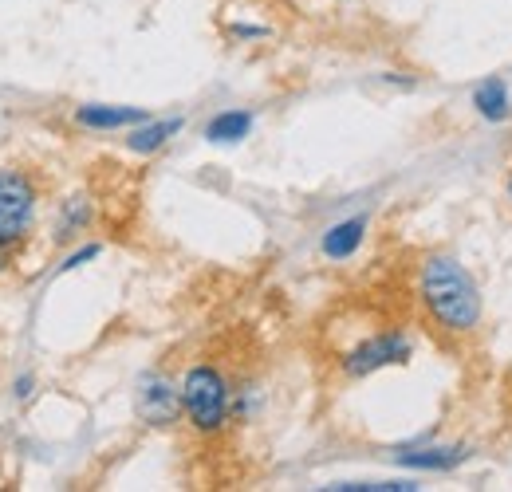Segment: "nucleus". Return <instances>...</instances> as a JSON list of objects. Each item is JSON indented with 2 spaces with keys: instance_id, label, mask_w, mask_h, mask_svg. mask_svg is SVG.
<instances>
[{
  "instance_id": "nucleus-1",
  "label": "nucleus",
  "mask_w": 512,
  "mask_h": 492,
  "mask_svg": "<svg viewBox=\"0 0 512 492\" xmlns=\"http://www.w3.org/2000/svg\"><path fill=\"white\" fill-rule=\"evenodd\" d=\"M418 300L430 323L442 335H473L485 319V296L473 280V272L449 256V252H430L418 264Z\"/></svg>"
},
{
  "instance_id": "nucleus-2",
  "label": "nucleus",
  "mask_w": 512,
  "mask_h": 492,
  "mask_svg": "<svg viewBox=\"0 0 512 492\" xmlns=\"http://www.w3.org/2000/svg\"><path fill=\"white\" fill-rule=\"evenodd\" d=\"M182 410L197 433H221L233 418V390L229 378L209 363H197L182 374Z\"/></svg>"
},
{
  "instance_id": "nucleus-3",
  "label": "nucleus",
  "mask_w": 512,
  "mask_h": 492,
  "mask_svg": "<svg viewBox=\"0 0 512 492\" xmlns=\"http://www.w3.org/2000/svg\"><path fill=\"white\" fill-rule=\"evenodd\" d=\"M36 221V185L24 170L0 166V248H16Z\"/></svg>"
},
{
  "instance_id": "nucleus-4",
  "label": "nucleus",
  "mask_w": 512,
  "mask_h": 492,
  "mask_svg": "<svg viewBox=\"0 0 512 492\" xmlns=\"http://www.w3.org/2000/svg\"><path fill=\"white\" fill-rule=\"evenodd\" d=\"M410 355H414V343H410L406 331H379V335L355 343V347L339 359V367H343L347 378H371V374H379V370H386V367L410 363Z\"/></svg>"
},
{
  "instance_id": "nucleus-5",
  "label": "nucleus",
  "mask_w": 512,
  "mask_h": 492,
  "mask_svg": "<svg viewBox=\"0 0 512 492\" xmlns=\"http://www.w3.org/2000/svg\"><path fill=\"white\" fill-rule=\"evenodd\" d=\"M134 410H138V418H142L146 426H154V430L174 426V422L186 414V410H182V382H174L170 374H158V370L142 374L138 386H134Z\"/></svg>"
},
{
  "instance_id": "nucleus-6",
  "label": "nucleus",
  "mask_w": 512,
  "mask_h": 492,
  "mask_svg": "<svg viewBox=\"0 0 512 492\" xmlns=\"http://www.w3.org/2000/svg\"><path fill=\"white\" fill-rule=\"evenodd\" d=\"M402 469L414 473H449L469 461V445H418V449H398L394 457Z\"/></svg>"
},
{
  "instance_id": "nucleus-7",
  "label": "nucleus",
  "mask_w": 512,
  "mask_h": 492,
  "mask_svg": "<svg viewBox=\"0 0 512 492\" xmlns=\"http://www.w3.org/2000/svg\"><path fill=\"white\" fill-rule=\"evenodd\" d=\"M150 115L142 107H107V103H87L75 111V123L87 130H123V126L146 123Z\"/></svg>"
},
{
  "instance_id": "nucleus-8",
  "label": "nucleus",
  "mask_w": 512,
  "mask_h": 492,
  "mask_svg": "<svg viewBox=\"0 0 512 492\" xmlns=\"http://www.w3.org/2000/svg\"><path fill=\"white\" fill-rule=\"evenodd\" d=\"M363 237H367V217H347V221H339L323 233L320 248L327 260H351L363 245Z\"/></svg>"
},
{
  "instance_id": "nucleus-9",
  "label": "nucleus",
  "mask_w": 512,
  "mask_h": 492,
  "mask_svg": "<svg viewBox=\"0 0 512 492\" xmlns=\"http://www.w3.org/2000/svg\"><path fill=\"white\" fill-rule=\"evenodd\" d=\"M473 111H477L485 123H505L512 115L509 83H505V79H485V83H477V91H473Z\"/></svg>"
},
{
  "instance_id": "nucleus-10",
  "label": "nucleus",
  "mask_w": 512,
  "mask_h": 492,
  "mask_svg": "<svg viewBox=\"0 0 512 492\" xmlns=\"http://www.w3.org/2000/svg\"><path fill=\"white\" fill-rule=\"evenodd\" d=\"M182 119H146V123H138L130 130L127 146L134 154H154V150H162L174 134H182Z\"/></svg>"
},
{
  "instance_id": "nucleus-11",
  "label": "nucleus",
  "mask_w": 512,
  "mask_h": 492,
  "mask_svg": "<svg viewBox=\"0 0 512 492\" xmlns=\"http://www.w3.org/2000/svg\"><path fill=\"white\" fill-rule=\"evenodd\" d=\"M249 130H253V115H249V111H221V115H213V119L205 123V142L229 146V142L249 138Z\"/></svg>"
},
{
  "instance_id": "nucleus-12",
  "label": "nucleus",
  "mask_w": 512,
  "mask_h": 492,
  "mask_svg": "<svg viewBox=\"0 0 512 492\" xmlns=\"http://www.w3.org/2000/svg\"><path fill=\"white\" fill-rule=\"evenodd\" d=\"M87 221H91V205H87L83 197H71V201L64 205V221L56 225V237H60V241H67V237H71L75 229H83Z\"/></svg>"
},
{
  "instance_id": "nucleus-13",
  "label": "nucleus",
  "mask_w": 512,
  "mask_h": 492,
  "mask_svg": "<svg viewBox=\"0 0 512 492\" xmlns=\"http://www.w3.org/2000/svg\"><path fill=\"white\" fill-rule=\"evenodd\" d=\"M335 492H418V481H339Z\"/></svg>"
},
{
  "instance_id": "nucleus-14",
  "label": "nucleus",
  "mask_w": 512,
  "mask_h": 492,
  "mask_svg": "<svg viewBox=\"0 0 512 492\" xmlns=\"http://www.w3.org/2000/svg\"><path fill=\"white\" fill-rule=\"evenodd\" d=\"M99 252H103V248H99V245H83V248H79V252H71V256H67L64 264H60V272H71V268H79V264H87V260H95Z\"/></svg>"
},
{
  "instance_id": "nucleus-15",
  "label": "nucleus",
  "mask_w": 512,
  "mask_h": 492,
  "mask_svg": "<svg viewBox=\"0 0 512 492\" xmlns=\"http://www.w3.org/2000/svg\"><path fill=\"white\" fill-rule=\"evenodd\" d=\"M233 36L237 40H260V36H268L264 28H249V24H233Z\"/></svg>"
},
{
  "instance_id": "nucleus-16",
  "label": "nucleus",
  "mask_w": 512,
  "mask_h": 492,
  "mask_svg": "<svg viewBox=\"0 0 512 492\" xmlns=\"http://www.w3.org/2000/svg\"><path fill=\"white\" fill-rule=\"evenodd\" d=\"M32 394V374H20L16 378V398H28Z\"/></svg>"
},
{
  "instance_id": "nucleus-17",
  "label": "nucleus",
  "mask_w": 512,
  "mask_h": 492,
  "mask_svg": "<svg viewBox=\"0 0 512 492\" xmlns=\"http://www.w3.org/2000/svg\"><path fill=\"white\" fill-rule=\"evenodd\" d=\"M4 252H8V248H0V272H4V264H8V256H4Z\"/></svg>"
},
{
  "instance_id": "nucleus-18",
  "label": "nucleus",
  "mask_w": 512,
  "mask_h": 492,
  "mask_svg": "<svg viewBox=\"0 0 512 492\" xmlns=\"http://www.w3.org/2000/svg\"><path fill=\"white\" fill-rule=\"evenodd\" d=\"M505 193H509V201H512V174H509V182H505Z\"/></svg>"
},
{
  "instance_id": "nucleus-19",
  "label": "nucleus",
  "mask_w": 512,
  "mask_h": 492,
  "mask_svg": "<svg viewBox=\"0 0 512 492\" xmlns=\"http://www.w3.org/2000/svg\"><path fill=\"white\" fill-rule=\"evenodd\" d=\"M509 378H512V367H509Z\"/></svg>"
}]
</instances>
